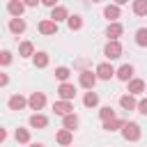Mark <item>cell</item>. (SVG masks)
<instances>
[{
  "mask_svg": "<svg viewBox=\"0 0 147 147\" xmlns=\"http://www.w3.org/2000/svg\"><path fill=\"white\" fill-rule=\"evenodd\" d=\"M14 138H16V142H30V131L28 129H16Z\"/></svg>",
  "mask_w": 147,
  "mask_h": 147,
  "instance_id": "4316f807",
  "label": "cell"
},
{
  "mask_svg": "<svg viewBox=\"0 0 147 147\" xmlns=\"http://www.w3.org/2000/svg\"><path fill=\"white\" fill-rule=\"evenodd\" d=\"M69 76H71V71H69L67 67H57V69H55V78H60L62 83H67V78H69Z\"/></svg>",
  "mask_w": 147,
  "mask_h": 147,
  "instance_id": "f1b7e54d",
  "label": "cell"
},
{
  "mask_svg": "<svg viewBox=\"0 0 147 147\" xmlns=\"http://www.w3.org/2000/svg\"><path fill=\"white\" fill-rule=\"evenodd\" d=\"M96 78H99V76L92 74V71H80V78H78V80H80V85H83L85 90H92L94 83H96Z\"/></svg>",
  "mask_w": 147,
  "mask_h": 147,
  "instance_id": "52a82bcc",
  "label": "cell"
},
{
  "mask_svg": "<svg viewBox=\"0 0 147 147\" xmlns=\"http://www.w3.org/2000/svg\"><path fill=\"white\" fill-rule=\"evenodd\" d=\"M122 32H124V28H122L117 21H113V23L106 28V37H108V39H119V37H122Z\"/></svg>",
  "mask_w": 147,
  "mask_h": 147,
  "instance_id": "30bf717a",
  "label": "cell"
},
{
  "mask_svg": "<svg viewBox=\"0 0 147 147\" xmlns=\"http://www.w3.org/2000/svg\"><path fill=\"white\" fill-rule=\"evenodd\" d=\"M25 96H21V94H14V96H9V101H7V106H9V110H21V108H25Z\"/></svg>",
  "mask_w": 147,
  "mask_h": 147,
  "instance_id": "7c38bea8",
  "label": "cell"
},
{
  "mask_svg": "<svg viewBox=\"0 0 147 147\" xmlns=\"http://www.w3.org/2000/svg\"><path fill=\"white\" fill-rule=\"evenodd\" d=\"M7 83H9V78H7V74H2L0 76V85H7Z\"/></svg>",
  "mask_w": 147,
  "mask_h": 147,
  "instance_id": "e575fe53",
  "label": "cell"
},
{
  "mask_svg": "<svg viewBox=\"0 0 147 147\" xmlns=\"http://www.w3.org/2000/svg\"><path fill=\"white\" fill-rule=\"evenodd\" d=\"M136 44L138 46H147V28H140L136 32Z\"/></svg>",
  "mask_w": 147,
  "mask_h": 147,
  "instance_id": "83f0119b",
  "label": "cell"
},
{
  "mask_svg": "<svg viewBox=\"0 0 147 147\" xmlns=\"http://www.w3.org/2000/svg\"><path fill=\"white\" fill-rule=\"evenodd\" d=\"M122 136H124V140H138L140 138V126L136 124V122H126L124 126H122Z\"/></svg>",
  "mask_w": 147,
  "mask_h": 147,
  "instance_id": "7a4b0ae2",
  "label": "cell"
},
{
  "mask_svg": "<svg viewBox=\"0 0 147 147\" xmlns=\"http://www.w3.org/2000/svg\"><path fill=\"white\" fill-rule=\"evenodd\" d=\"M124 124H126L124 119H117V117H113V119H106V122H103V129H106V131H117V129H122Z\"/></svg>",
  "mask_w": 147,
  "mask_h": 147,
  "instance_id": "44dd1931",
  "label": "cell"
},
{
  "mask_svg": "<svg viewBox=\"0 0 147 147\" xmlns=\"http://www.w3.org/2000/svg\"><path fill=\"white\" fill-rule=\"evenodd\" d=\"M99 117H101L103 122H106V119H113V117H115V110H113L110 106H103V108L99 110Z\"/></svg>",
  "mask_w": 147,
  "mask_h": 147,
  "instance_id": "f546056e",
  "label": "cell"
},
{
  "mask_svg": "<svg viewBox=\"0 0 147 147\" xmlns=\"http://www.w3.org/2000/svg\"><path fill=\"white\" fill-rule=\"evenodd\" d=\"M55 140H57V142H60L62 147H67V145H71V140H74V133H71L69 129H62V131H57Z\"/></svg>",
  "mask_w": 147,
  "mask_h": 147,
  "instance_id": "9a60e30c",
  "label": "cell"
},
{
  "mask_svg": "<svg viewBox=\"0 0 147 147\" xmlns=\"http://www.w3.org/2000/svg\"><path fill=\"white\" fill-rule=\"evenodd\" d=\"M39 32H41V34H55V32H57V23H55L53 18H46V21L39 23Z\"/></svg>",
  "mask_w": 147,
  "mask_h": 147,
  "instance_id": "9c48e42d",
  "label": "cell"
},
{
  "mask_svg": "<svg viewBox=\"0 0 147 147\" xmlns=\"http://www.w3.org/2000/svg\"><path fill=\"white\" fill-rule=\"evenodd\" d=\"M92 2H101V0H92Z\"/></svg>",
  "mask_w": 147,
  "mask_h": 147,
  "instance_id": "74e56055",
  "label": "cell"
},
{
  "mask_svg": "<svg viewBox=\"0 0 147 147\" xmlns=\"http://www.w3.org/2000/svg\"><path fill=\"white\" fill-rule=\"evenodd\" d=\"M18 55H21V57H30V55H34V46H32V41H21V46H18Z\"/></svg>",
  "mask_w": 147,
  "mask_h": 147,
  "instance_id": "ffe728a7",
  "label": "cell"
},
{
  "mask_svg": "<svg viewBox=\"0 0 147 147\" xmlns=\"http://www.w3.org/2000/svg\"><path fill=\"white\" fill-rule=\"evenodd\" d=\"M103 55H106L108 60H117V57H122V44H119L117 39H110V41L106 44V48H103Z\"/></svg>",
  "mask_w": 147,
  "mask_h": 147,
  "instance_id": "6da1fadb",
  "label": "cell"
},
{
  "mask_svg": "<svg viewBox=\"0 0 147 147\" xmlns=\"http://www.w3.org/2000/svg\"><path fill=\"white\" fill-rule=\"evenodd\" d=\"M64 129H69V131H74V129H78V117L71 113V115H64Z\"/></svg>",
  "mask_w": 147,
  "mask_h": 147,
  "instance_id": "cb8c5ba5",
  "label": "cell"
},
{
  "mask_svg": "<svg viewBox=\"0 0 147 147\" xmlns=\"http://www.w3.org/2000/svg\"><path fill=\"white\" fill-rule=\"evenodd\" d=\"M67 147H69V145H67Z\"/></svg>",
  "mask_w": 147,
  "mask_h": 147,
  "instance_id": "f35d334b",
  "label": "cell"
},
{
  "mask_svg": "<svg viewBox=\"0 0 147 147\" xmlns=\"http://www.w3.org/2000/svg\"><path fill=\"white\" fill-rule=\"evenodd\" d=\"M53 110H55V115H62V117H64V115H71V113H74V103L62 99V101H55V103H53Z\"/></svg>",
  "mask_w": 147,
  "mask_h": 147,
  "instance_id": "5b68a950",
  "label": "cell"
},
{
  "mask_svg": "<svg viewBox=\"0 0 147 147\" xmlns=\"http://www.w3.org/2000/svg\"><path fill=\"white\" fill-rule=\"evenodd\" d=\"M119 106H122L124 110H136V108H138L133 94H124V96H119Z\"/></svg>",
  "mask_w": 147,
  "mask_h": 147,
  "instance_id": "e0dca14e",
  "label": "cell"
},
{
  "mask_svg": "<svg viewBox=\"0 0 147 147\" xmlns=\"http://www.w3.org/2000/svg\"><path fill=\"white\" fill-rule=\"evenodd\" d=\"M138 113H142V115H147V99H142V101H138Z\"/></svg>",
  "mask_w": 147,
  "mask_h": 147,
  "instance_id": "1f68e13d",
  "label": "cell"
},
{
  "mask_svg": "<svg viewBox=\"0 0 147 147\" xmlns=\"http://www.w3.org/2000/svg\"><path fill=\"white\" fill-rule=\"evenodd\" d=\"M129 0H115V5H126Z\"/></svg>",
  "mask_w": 147,
  "mask_h": 147,
  "instance_id": "d590c367",
  "label": "cell"
},
{
  "mask_svg": "<svg viewBox=\"0 0 147 147\" xmlns=\"http://www.w3.org/2000/svg\"><path fill=\"white\" fill-rule=\"evenodd\" d=\"M119 14H122V11H119V5H108V7L103 9V16H106L110 23H113V21H117V18H119Z\"/></svg>",
  "mask_w": 147,
  "mask_h": 147,
  "instance_id": "2e32d148",
  "label": "cell"
},
{
  "mask_svg": "<svg viewBox=\"0 0 147 147\" xmlns=\"http://www.w3.org/2000/svg\"><path fill=\"white\" fill-rule=\"evenodd\" d=\"M57 94H60V99H64V101H71V99L76 96V87H74L71 83H62V85L57 87Z\"/></svg>",
  "mask_w": 147,
  "mask_h": 147,
  "instance_id": "8992f818",
  "label": "cell"
},
{
  "mask_svg": "<svg viewBox=\"0 0 147 147\" xmlns=\"http://www.w3.org/2000/svg\"><path fill=\"white\" fill-rule=\"evenodd\" d=\"M25 2V7H37V2H41V0H23Z\"/></svg>",
  "mask_w": 147,
  "mask_h": 147,
  "instance_id": "d6a6232c",
  "label": "cell"
},
{
  "mask_svg": "<svg viewBox=\"0 0 147 147\" xmlns=\"http://www.w3.org/2000/svg\"><path fill=\"white\" fill-rule=\"evenodd\" d=\"M51 18L57 23V21L69 18V14H67V9H64V7H60V5H57V7H51Z\"/></svg>",
  "mask_w": 147,
  "mask_h": 147,
  "instance_id": "ac0fdd59",
  "label": "cell"
},
{
  "mask_svg": "<svg viewBox=\"0 0 147 147\" xmlns=\"http://www.w3.org/2000/svg\"><path fill=\"white\" fill-rule=\"evenodd\" d=\"M48 64V55L44 53V51H39V53H34V67H39V69H44Z\"/></svg>",
  "mask_w": 147,
  "mask_h": 147,
  "instance_id": "484cf974",
  "label": "cell"
},
{
  "mask_svg": "<svg viewBox=\"0 0 147 147\" xmlns=\"http://www.w3.org/2000/svg\"><path fill=\"white\" fill-rule=\"evenodd\" d=\"M83 103H85V106H87V108H94V106H96V103H99V94H96V92H92V90H90V92H87V94H85V99H83Z\"/></svg>",
  "mask_w": 147,
  "mask_h": 147,
  "instance_id": "603a6c76",
  "label": "cell"
},
{
  "mask_svg": "<svg viewBox=\"0 0 147 147\" xmlns=\"http://www.w3.org/2000/svg\"><path fill=\"white\" fill-rule=\"evenodd\" d=\"M30 147H44V145H41V142H32Z\"/></svg>",
  "mask_w": 147,
  "mask_h": 147,
  "instance_id": "8d00e7d4",
  "label": "cell"
},
{
  "mask_svg": "<svg viewBox=\"0 0 147 147\" xmlns=\"http://www.w3.org/2000/svg\"><path fill=\"white\" fill-rule=\"evenodd\" d=\"M133 14L136 16H147V0H133Z\"/></svg>",
  "mask_w": 147,
  "mask_h": 147,
  "instance_id": "7402d4cb",
  "label": "cell"
},
{
  "mask_svg": "<svg viewBox=\"0 0 147 147\" xmlns=\"http://www.w3.org/2000/svg\"><path fill=\"white\" fill-rule=\"evenodd\" d=\"M30 126H34V129H46L48 126V117H44V115H32L30 117Z\"/></svg>",
  "mask_w": 147,
  "mask_h": 147,
  "instance_id": "d6986e66",
  "label": "cell"
},
{
  "mask_svg": "<svg viewBox=\"0 0 147 147\" xmlns=\"http://www.w3.org/2000/svg\"><path fill=\"white\" fill-rule=\"evenodd\" d=\"M23 9H25V2H23V0H9V2H7V11H9L11 16H21Z\"/></svg>",
  "mask_w": 147,
  "mask_h": 147,
  "instance_id": "ba28073f",
  "label": "cell"
},
{
  "mask_svg": "<svg viewBox=\"0 0 147 147\" xmlns=\"http://www.w3.org/2000/svg\"><path fill=\"white\" fill-rule=\"evenodd\" d=\"M119 80H124V83H129L131 78H133V67L131 64H122L119 69H117V74H115Z\"/></svg>",
  "mask_w": 147,
  "mask_h": 147,
  "instance_id": "8fae6325",
  "label": "cell"
},
{
  "mask_svg": "<svg viewBox=\"0 0 147 147\" xmlns=\"http://www.w3.org/2000/svg\"><path fill=\"white\" fill-rule=\"evenodd\" d=\"M115 74H117V71H115L113 64H108V62H101V64L96 67V76H99L101 80H110Z\"/></svg>",
  "mask_w": 147,
  "mask_h": 147,
  "instance_id": "277c9868",
  "label": "cell"
},
{
  "mask_svg": "<svg viewBox=\"0 0 147 147\" xmlns=\"http://www.w3.org/2000/svg\"><path fill=\"white\" fill-rule=\"evenodd\" d=\"M67 23H69V30H80V28H83V18H80L78 14L69 16V18H67Z\"/></svg>",
  "mask_w": 147,
  "mask_h": 147,
  "instance_id": "d4e9b609",
  "label": "cell"
},
{
  "mask_svg": "<svg viewBox=\"0 0 147 147\" xmlns=\"http://www.w3.org/2000/svg\"><path fill=\"white\" fill-rule=\"evenodd\" d=\"M28 106H30L32 110H41V108L46 106V94H44V92H32L30 99H28Z\"/></svg>",
  "mask_w": 147,
  "mask_h": 147,
  "instance_id": "3957f363",
  "label": "cell"
},
{
  "mask_svg": "<svg viewBox=\"0 0 147 147\" xmlns=\"http://www.w3.org/2000/svg\"><path fill=\"white\" fill-rule=\"evenodd\" d=\"M46 7H57V0H41Z\"/></svg>",
  "mask_w": 147,
  "mask_h": 147,
  "instance_id": "836d02e7",
  "label": "cell"
},
{
  "mask_svg": "<svg viewBox=\"0 0 147 147\" xmlns=\"http://www.w3.org/2000/svg\"><path fill=\"white\" fill-rule=\"evenodd\" d=\"M0 62H2V64H9V62H11V53H9V51H2V53H0Z\"/></svg>",
  "mask_w": 147,
  "mask_h": 147,
  "instance_id": "4dcf8cb0",
  "label": "cell"
},
{
  "mask_svg": "<svg viewBox=\"0 0 147 147\" xmlns=\"http://www.w3.org/2000/svg\"><path fill=\"white\" fill-rule=\"evenodd\" d=\"M140 92H145V80H140V78H131L129 80V94H140Z\"/></svg>",
  "mask_w": 147,
  "mask_h": 147,
  "instance_id": "5bb4252c",
  "label": "cell"
},
{
  "mask_svg": "<svg viewBox=\"0 0 147 147\" xmlns=\"http://www.w3.org/2000/svg\"><path fill=\"white\" fill-rule=\"evenodd\" d=\"M9 30H11L14 34H21V32H25V21H23L21 16H14V18L9 21Z\"/></svg>",
  "mask_w": 147,
  "mask_h": 147,
  "instance_id": "4fadbf2b",
  "label": "cell"
}]
</instances>
